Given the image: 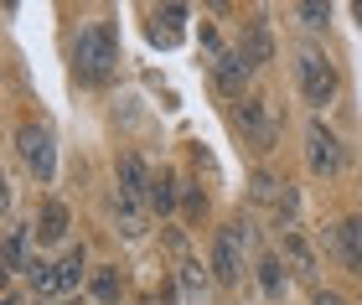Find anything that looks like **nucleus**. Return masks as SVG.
Instances as JSON below:
<instances>
[{"label": "nucleus", "mask_w": 362, "mask_h": 305, "mask_svg": "<svg viewBox=\"0 0 362 305\" xmlns=\"http://www.w3.org/2000/svg\"><path fill=\"white\" fill-rule=\"evenodd\" d=\"M119 62V42H114V26H88V31H78V47H73V68L83 83H104L109 68Z\"/></svg>", "instance_id": "1"}, {"label": "nucleus", "mask_w": 362, "mask_h": 305, "mask_svg": "<svg viewBox=\"0 0 362 305\" xmlns=\"http://www.w3.org/2000/svg\"><path fill=\"white\" fill-rule=\"evenodd\" d=\"M78 280H83V249H68L57 264H37V269H31V290H37V300H47V305H57L62 295H73Z\"/></svg>", "instance_id": "2"}, {"label": "nucleus", "mask_w": 362, "mask_h": 305, "mask_svg": "<svg viewBox=\"0 0 362 305\" xmlns=\"http://www.w3.org/2000/svg\"><path fill=\"white\" fill-rule=\"evenodd\" d=\"M295 73H300V93H305V104H332L337 99V68L326 62L316 47H305L300 52V62H295Z\"/></svg>", "instance_id": "3"}, {"label": "nucleus", "mask_w": 362, "mask_h": 305, "mask_svg": "<svg viewBox=\"0 0 362 305\" xmlns=\"http://www.w3.org/2000/svg\"><path fill=\"white\" fill-rule=\"evenodd\" d=\"M243 249H249V228H243V222L218 228V244H212V275H218L223 285H233L243 275Z\"/></svg>", "instance_id": "4"}, {"label": "nucleus", "mask_w": 362, "mask_h": 305, "mask_svg": "<svg viewBox=\"0 0 362 305\" xmlns=\"http://www.w3.org/2000/svg\"><path fill=\"white\" fill-rule=\"evenodd\" d=\"M305 155H310V171H316V176H337L341 166H347V155H341V140L326 130L321 119L305 130Z\"/></svg>", "instance_id": "5"}, {"label": "nucleus", "mask_w": 362, "mask_h": 305, "mask_svg": "<svg viewBox=\"0 0 362 305\" xmlns=\"http://www.w3.org/2000/svg\"><path fill=\"white\" fill-rule=\"evenodd\" d=\"M21 155H26V166L37 171V181H52L57 155H52V135H47L42 124H26L21 130Z\"/></svg>", "instance_id": "6"}, {"label": "nucleus", "mask_w": 362, "mask_h": 305, "mask_svg": "<svg viewBox=\"0 0 362 305\" xmlns=\"http://www.w3.org/2000/svg\"><path fill=\"white\" fill-rule=\"evenodd\" d=\"M238 124H243V135H249V145H254V150H269V145H274V119H269L264 99H243Z\"/></svg>", "instance_id": "7"}, {"label": "nucleus", "mask_w": 362, "mask_h": 305, "mask_svg": "<svg viewBox=\"0 0 362 305\" xmlns=\"http://www.w3.org/2000/svg\"><path fill=\"white\" fill-rule=\"evenodd\" d=\"M151 191H156V181H151V171H145V160L140 155H119V197L151 202Z\"/></svg>", "instance_id": "8"}, {"label": "nucleus", "mask_w": 362, "mask_h": 305, "mask_svg": "<svg viewBox=\"0 0 362 305\" xmlns=\"http://www.w3.org/2000/svg\"><path fill=\"white\" fill-rule=\"evenodd\" d=\"M212 73H218V88L228 93V99H238V93H243V78H249V62H243L238 52H218Z\"/></svg>", "instance_id": "9"}, {"label": "nucleus", "mask_w": 362, "mask_h": 305, "mask_svg": "<svg viewBox=\"0 0 362 305\" xmlns=\"http://www.w3.org/2000/svg\"><path fill=\"white\" fill-rule=\"evenodd\" d=\"M332 249H337L352 269H362V217H347V222H341V228L332 233Z\"/></svg>", "instance_id": "10"}, {"label": "nucleus", "mask_w": 362, "mask_h": 305, "mask_svg": "<svg viewBox=\"0 0 362 305\" xmlns=\"http://www.w3.org/2000/svg\"><path fill=\"white\" fill-rule=\"evenodd\" d=\"M238 57L249 62V68H264V62L274 57V42H269V31H264V26H249V31H243V42H238Z\"/></svg>", "instance_id": "11"}, {"label": "nucleus", "mask_w": 362, "mask_h": 305, "mask_svg": "<svg viewBox=\"0 0 362 305\" xmlns=\"http://www.w3.org/2000/svg\"><path fill=\"white\" fill-rule=\"evenodd\" d=\"M31 233L37 228H11L6 233V269H16V275H21V269H37L31 264Z\"/></svg>", "instance_id": "12"}, {"label": "nucleus", "mask_w": 362, "mask_h": 305, "mask_svg": "<svg viewBox=\"0 0 362 305\" xmlns=\"http://www.w3.org/2000/svg\"><path fill=\"white\" fill-rule=\"evenodd\" d=\"M181 6H166V11H156V21H151V42L156 47H176L181 42Z\"/></svg>", "instance_id": "13"}, {"label": "nucleus", "mask_w": 362, "mask_h": 305, "mask_svg": "<svg viewBox=\"0 0 362 305\" xmlns=\"http://www.w3.org/2000/svg\"><path fill=\"white\" fill-rule=\"evenodd\" d=\"M37 238H42V244H62V238H68V207H62V202H47L42 207Z\"/></svg>", "instance_id": "14"}, {"label": "nucleus", "mask_w": 362, "mask_h": 305, "mask_svg": "<svg viewBox=\"0 0 362 305\" xmlns=\"http://www.w3.org/2000/svg\"><path fill=\"white\" fill-rule=\"evenodd\" d=\"M285 264L295 275H316V253H310V244L300 233H285Z\"/></svg>", "instance_id": "15"}, {"label": "nucleus", "mask_w": 362, "mask_h": 305, "mask_svg": "<svg viewBox=\"0 0 362 305\" xmlns=\"http://www.w3.org/2000/svg\"><path fill=\"white\" fill-rule=\"evenodd\" d=\"M259 285H264L269 300H279V295H285V264H279V259H259Z\"/></svg>", "instance_id": "16"}, {"label": "nucleus", "mask_w": 362, "mask_h": 305, "mask_svg": "<svg viewBox=\"0 0 362 305\" xmlns=\"http://www.w3.org/2000/svg\"><path fill=\"white\" fill-rule=\"evenodd\" d=\"M93 295L104 300V305H114V300H119V295H124V280H119V269H98V275H93Z\"/></svg>", "instance_id": "17"}, {"label": "nucleus", "mask_w": 362, "mask_h": 305, "mask_svg": "<svg viewBox=\"0 0 362 305\" xmlns=\"http://www.w3.org/2000/svg\"><path fill=\"white\" fill-rule=\"evenodd\" d=\"M114 213H119V228H124V238H140V233H145L140 202H129V197H119V202H114Z\"/></svg>", "instance_id": "18"}, {"label": "nucleus", "mask_w": 362, "mask_h": 305, "mask_svg": "<svg viewBox=\"0 0 362 305\" xmlns=\"http://www.w3.org/2000/svg\"><path fill=\"white\" fill-rule=\"evenodd\" d=\"M151 207H156V213H171V207H176V176H160V181H156Z\"/></svg>", "instance_id": "19"}, {"label": "nucleus", "mask_w": 362, "mask_h": 305, "mask_svg": "<svg viewBox=\"0 0 362 305\" xmlns=\"http://www.w3.org/2000/svg\"><path fill=\"white\" fill-rule=\"evenodd\" d=\"M249 191H254V202H274V207H279V202H285V197H279V181H274V176H269V171H259Z\"/></svg>", "instance_id": "20"}, {"label": "nucleus", "mask_w": 362, "mask_h": 305, "mask_svg": "<svg viewBox=\"0 0 362 305\" xmlns=\"http://www.w3.org/2000/svg\"><path fill=\"white\" fill-rule=\"evenodd\" d=\"M295 16H300L305 26H326V21H332V6H321V0H305V6H295Z\"/></svg>", "instance_id": "21"}, {"label": "nucleus", "mask_w": 362, "mask_h": 305, "mask_svg": "<svg viewBox=\"0 0 362 305\" xmlns=\"http://www.w3.org/2000/svg\"><path fill=\"white\" fill-rule=\"evenodd\" d=\"M181 280H187V295L197 300V295H207V275H202V264H187V275H181Z\"/></svg>", "instance_id": "22"}, {"label": "nucleus", "mask_w": 362, "mask_h": 305, "mask_svg": "<svg viewBox=\"0 0 362 305\" xmlns=\"http://www.w3.org/2000/svg\"><path fill=\"white\" fill-rule=\"evenodd\" d=\"M202 213H207V197L192 186V191H187V217H202Z\"/></svg>", "instance_id": "23"}, {"label": "nucleus", "mask_w": 362, "mask_h": 305, "mask_svg": "<svg viewBox=\"0 0 362 305\" xmlns=\"http://www.w3.org/2000/svg\"><path fill=\"white\" fill-rule=\"evenodd\" d=\"M310 305H347V300H341V295H332V290H321V295L310 300Z\"/></svg>", "instance_id": "24"}, {"label": "nucleus", "mask_w": 362, "mask_h": 305, "mask_svg": "<svg viewBox=\"0 0 362 305\" xmlns=\"http://www.w3.org/2000/svg\"><path fill=\"white\" fill-rule=\"evenodd\" d=\"M357 21H362V0H357Z\"/></svg>", "instance_id": "25"}, {"label": "nucleus", "mask_w": 362, "mask_h": 305, "mask_svg": "<svg viewBox=\"0 0 362 305\" xmlns=\"http://www.w3.org/2000/svg\"><path fill=\"white\" fill-rule=\"evenodd\" d=\"M57 305H68V300H57Z\"/></svg>", "instance_id": "26"}]
</instances>
